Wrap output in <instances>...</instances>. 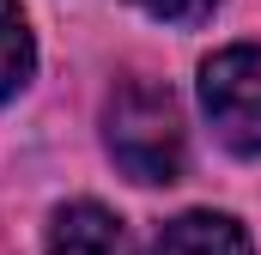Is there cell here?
Listing matches in <instances>:
<instances>
[{"label": "cell", "mask_w": 261, "mask_h": 255, "mask_svg": "<svg viewBox=\"0 0 261 255\" xmlns=\"http://www.w3.org/2000/svg\"><path fill=\"white\" fill-rule=\"evenodd\" d=\"M103 146L134 183H176L189 152L176 97L152 79H122L103 104Z\"/></svg>", "instance_id": "6da1fadb"}, {"label": "cell", "mask_w": 261, "mask_h": 255, "mask_svg": "<svg viewBox=\"0 0 261 255\" xmlns=\"http://www.w3.org/2000/svg\"><path fill=\"white\" fill-rule=\"evenodd\" d=\"M200 104H206L213 134L231 152L261 158V49L255 43L219 49L213 61L200 67Z\"/></svg>", "instance_id": "7a4b0ae2"}, {"label": "cell", "mask_w": 261, "mask_h": 255, "mask_svg": "<svg viewBox=\"0 0 261 255\" xmlns=\"http://www.w3.org/2000/svg\"><path fill=\"white\" fill-rule=\"evenodd\" d=\"M43 255H128V231L110 207L97 200H67L49 219V237H43Z\"/></svg>", "instance_id": "3957f363"}, {"label": "cell", "mask_w": 261, "mask_h": 255, "mask_svg": "<svg viewBox=\"0 0 261 255\" xmlns=\"http://www.w3.org/2000/svg\"><path fill=\"white\" fill-rule=\"evenodd\" d=\"M146 255H255V249L231 213H182L152 237Z\"/></svg>", "instance_id": "277c9868"}, {"label": "cell", "mask_w": 261, "mask_h": 255, "mask_svg": "<svg viewBox=\"0 0 261 255\" xmlns=\"http://www.w3.org/2000/svg\"><path fill=\"white\" fill-rule=\"evenodd\" d=\"M37 73V37H31V18L18 0H0V104L18 97Z\"/></svg>", "instance_id": "5b68a950"}, {"label": "cell", "mask_w": 261, "mask_h": 255, "mask_svg": "<svg viewBox=\"0 0 261 255\" xmlns=\"http://www.w3.org/2000/svg\"><path fill=\"white\" fill-rule=\"evenodd\" d=\"M134 6L152 12V18H164V24H200V18H213L219 0H134Z\"/></svg>", "instance_id": "8992f818"}]
</instances>
